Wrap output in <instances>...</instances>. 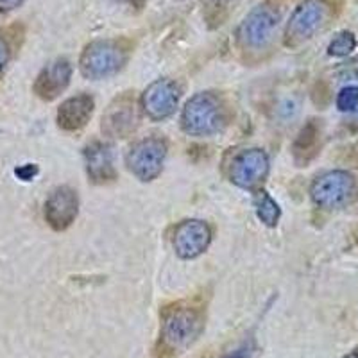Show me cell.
<instances>
[{"label":"cell","mask_w":358,"mask_h":358,"mask_svg":"<svg viewBox=\"0 0 358 358\" xmlns=\"http://www.w3.org/2000/svg\"><path fill=\"white\" fill-rule=\"evenodd\" d=\"M142 110L155 122H162L176 113L179 104V88L172 79H158L142 94Z\"/></svg>","instance_id":"cell-9"},{"label":"cell","mask_w":358,"mask_h":358,"mask_svg":"<svg viewBox=\"0 0 358 358\" xmlns=\"http://www.w3.org/2000/svg\"><path fill=\"white\" fill-rule=\"evenodd\" d=\"M24 4V0H0V15L13 11V9L20 8Z\"/></svg>","instance_id":"cell-22"},{"label":"cell","mask_w":358,"mask_h":358,"mask_svg":"<svg viewBox=\"0 0 358 358\" xmlns=\"http://www.w3.org/2000/svg\"><path fill=\"white\" fill-rule=\"evenodd\" d=\"M212 242V229L204 220L190 219L178 224L172 238V245L179 258L194 260L201 257Z\"/></svg>","instance_id":"cell-11"},{"label":"cell","mask_w":358,"mask_h":358,"mask_svg":"<svg viewBox=\"0 0 358 358\" xmlns=\"http://www.w3.org/2000/svg\"><path fill=\"white\" fill-rule=\"evenodd\" d=\"M319 147H321V126L317 124V120H310L299 131L296 142L292 145L294 162L299 167H306L319 155Z\"/></svg>","instance_id":"cell-16"},{"label":"cell","mask_w":358,"mask_h":358,"mask_svg":"<svg viewBox=\"0 0 358 358\" xmlns=\"http://www.w3.org/2000/svg\"><path fill=\"white\" fill-rule=\"evenodd\" d=\"M337 108L344 113L358 110V86H346L338 92Z\"/></svg>","instance_id":"cell-20"},{"label":"cell","mask_w":358,"mask_h":358,"mask_svg":"<svg viewBox=\"0 0 358 358\" xmlns=\"http://www.w3.org/2000/svg\"><path fill=\"white\" fill-rule=\"evenodd\" d=\"M330 17V4L328 0H303L294 9L285 29V45L296 49L299 45L312 40L315 34L324 27Z\"/></svg>","instance_id":"cell-5"},{"label":"cell","mask_w":358,"mask_h":358,"mask_svg":"<svg viewBox=\"0 0 358 358\" xmlns=\"http://www.w3.org/2000/svg\"><path fill=\"white\" fill-rule=\"evenodd\" d=\"M72 79V65L66 59H56L40 72L34 81V94L43 101H54L66 90Z\"/></svg>","instance_id":"cell-14"},{"label":"cell","mask_w":358,"mask_h":358,"mask_svg":"<svg viewBox=\"0 0 358 358\" xmlns=\"http://www.w3.org/2000/svg\"><path fill=\"white\" fill-rule=\"evenodd\" d=\"M94 108L95 101L88 94H79L76 97L66 99L57 110V126L70 133L83 129L94 115Z\"/></svg>","instance_id":"cell-15"},{"label":"cell","mask_w":358,"mask_h":358,"mask_svg":"<svg viewBox=\"0 0 358 358\" xmlns=\"http://www.w3.org/2000/svg\"><path fill=\"white\" fill-rule=\"evenodd\" d=\"M357 194L355 176L348 171H330L319 176L310 187L313 204L324 210H337L346 206Z\"/></svg>","instance_id":"cell-6"},{"label":"cell","mask_w":358,"mask_h":358,"mask_svg":"<svg viewBox=\"0 0 358 358\" xmlns=\"http://www.w3.org/2000/svg\"><path fill=\"white\" fill-rule=\"evenodd\" d=\"M351 69H353V76L358 79V56L353 63H351Z\"/></svg>","instance_id":"cell-26"},{"label":"cell","mask_w":358,"mask_h":358,"mask_svg":"<svg viewBox=\"0 0 358 358\" xmlns=\"http://www.w3.org/2000/svg\"><path fill=\"white\" fill-rule=\"evenodd\" d=\"M79 213L78 192L70 187H57L45 201V220L56 231H65Z\"/></svg>","instance_id":"cell-12"},{"label":"cell","mask_w":358,"mask_h":358,"mask_svg":"<svg viewBox=\"0 0 358 358\" xmlns=\"http://www.w3.org/2000/svg\"><path fill=\"white\" fill-rule=\"evenodd\" d=\"M233 0H206V18L213 22V25H220L229 11Z\"/></svg>","instance_id":"cell-19"},{"label":"cell","mask_w":358,"mask_h":358,"mask_svg":"<svg viewBox=\"0 0 358 358\" xmlns=\"http://www.w3.org/2000/svg\"><path fill=\"white\" fill-rule=\"evenodd\" d=\"M252 203H255V210H257L258 219H260L265 226H268V228H274L278 224V220H280L281 213L276 201L268 196L265 190H258L257 194H255Z\"/></svg>","instance_id":"cell-17"},{"label":"cell","mask_w":358,"mask_h":358,"mask_svg":"<svg viewBox=\"0 0 358 358\" xmlns=\"http://www.w3.org/2000/svg\"><path fill=\"white\" fill-rule=\"evenodd\" d=\"M357 47V40H355L353 33H348V31H342L338 33L334 40L328 45V54L334 57H344L350 56L351 52Z\"/></svg>","instance_id":"cell-18"},{"label":"cell","mask_w":358,"mask_h":358,"mask_svg":"<svg viewBox=\"0 0 358 358\" xmlns=\"http://www.w3.org/2000/svg\"><path fill=\"white\" fill-rule=\"evenodd\" d=\"M268 156L262 149H245L233 158L229 167V179L236 187L252 190L267 178Z\"/></svg>","instance_id":"cell-10"},{"label":"cell","mask_w":358,"mask_h":358,"mask_svg":"<svg viewBox=\"0 0 358 358\" xmlns=\"http://www.w3.org/2000/svg\"><path fill=\"white\" fill-rule=\"evenodd\" d=\"M8 62H9V45L6 43L4 38H0V76H2V72H4Z\"/></svg>","instance_id":"cell-21"},{"label":"cell","mask_w":358,"mask_h":358,"mask_svg":"<svg viewBox=\"0 0 358 358\" xmlns=\"http://www.w3.org/2000/svg\"><path fill=\"white\" fill-rule=\"evenodd\" d=\"M204 328V317L197 306L178 303L163 312L159 342L156 348L158 358H176L197 341Z\"/></svg>","instance_id":"cell-1"},{"label":"cell","mask_w":358,"mask_h":358,"mask_svg":"<svg viewBox=\"0 0 358 358\" xmlns=\"http://www.w3.org/2000/svg\"><path fill=\"white\" fill-rule=\"evenodd\" d=\"M355 122H358V118H357V120H355Z\"/></svg>","instance_id":"cell-28"},{"label":"cell","mask_w":358,"mask_h":358,"mask_svg":"<svg viewBox=\"0 0 358 358\" xmlns=\"http://www.w3.org/2000/svg\"><path fill=\"white\" fill-rule=\"evenodd\" d=\"M85 163L86 174L92 183L106 185L117 179L113 151L106 142L95 140V142L88 143L85 149Z\"/></svg>","instance_id":"cell-13"},{"label":"cell","mask_w":358,"mask_h":358,"mask_svg":"<svg viewBox=\"0 0 358 358\" xmlns=\"http://www.w3.org/2000/svg\"><path fill=\"white\" fill-rule=\"evenodd\" d=\"M281 20V9L267 0L257 6L236 27V45L244 52H262L273 43Z\"/></svg>","instance_id":"cell-2"},{"label":"cell","mask_w":358,"mask_h":358,"mask_svg":"<svg viewBox=\"0 0 358 358\" xmlns=\"http://www.w3.org/2000/svg\"><path fill=\"white\" fill-rule=\"evenodd\" d=\"M36 172H38V169L34 167V165H25V167L18 169L17 176L20 179H24V181H31V179H33L34 176H36Z\"/></svg>","instance_id":"cell-23"},{"label":"cell","mask_w":358,"mask_h":358,"mask_svg":"<svg viewBox=\"0 0 358 358\" xmlns=\"http://www.w3.org/2000/svg\"><path fill=\"white\" fill-rule=\"evenodd\" d=\"M117 2H122V4L129 6V8H136V9H142L143 4H145V0H117Z\"/></svg>","instance_id":"cell-25"},{"label":"cell","mask_w":358,"mask_h":358,"mask_svg":"<svg viewBox=\"0 0 358 358\" xmlns=\"http://www.w3.org/2000/svg\"><path fill=\"white\" fill-rule=\"evenodd\" d=\"M140 113L134 97L124 94L111 102L102 115V133L110 138H126L138 127Z\"/></svg>","instance_id":"cell-8"},{"label":"cell","mask_w":358,"mask_h":358,"mask_svg":"<svg viewBox=\"0 0 358 358\" xmlns=\"http://www.w3.org/2000/svg\"><path fill=\"white\" fill-rule=\"evenodd\" d=\"M344 358H358V348H355L353 351H350V353H348Z\"/></svg>","instance_id":"cell-27"},{"label":"cell","mask_w":358,"mask_h":358,"mask_svg":"<svg viewBox=\"0 0 358 358\" xmlns=\"http://www.w3.org/2000/svg\"><path fill=\"white\" fill-rule=\"evenodd\" d=\"M127 56L129 49L124 41L95 40L83 50L79 69L86 79H106L122 70Z\"/></svg>","instance_id":"cell-4"},{"label":"cell","mask_w":358,"mask_h":358,"mask_svg":"<svg viewBox=\"0 0 358 358\" xmlns=\"http://www.w3.org/2000/svg\"><path fill=\"white\" fill-rule=\"evenodd\" d=\"M226 126V108L212 92L197 94L185 104L181 127L190 136H212Z\"/></svg>","instance_id":"cell-3"},{"label":"cell","mask_w":358,"mask_h":358,"mask_svg":"<svg viewBox=\"0 0 358 358\" xmlns=\"http://www.w3.org/2000/svg\"><path fill=\"white\" fill-rule=\"evenodd\" d=\"M167 156V142L156 136L138 140L129 147L126 165L142 181H152L159 176Z\"/></svg>","instance_id":"cell-7"},{"label":"cell","mask_w":358,"mask_h":358,"mask_svg":"<svg viewBox=\"0 0 358 358\" xmlns=\"http://www.w3.org/2000/svg\"><path fill=\"white\" fill-rule=\"evenodd\" d=\"M252 355V346L251 344H245V346L238 348L236 351H233L231 355H228V357H224V358H251Z\"/></svg>","instance_id":"cell-24"}]
</instances>
